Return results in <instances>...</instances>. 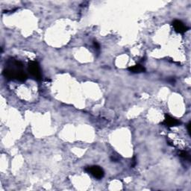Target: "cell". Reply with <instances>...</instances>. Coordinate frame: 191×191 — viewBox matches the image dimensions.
Segmentation results:
<instances>
[{
    "mask_svg": "<svg viewBox=\"0 0 191 191\" xmlns=\"http://www.w3.org/2000/svg\"><path fill=\"white\" fill-rule=\"evenodd\" d=\"M93 46H94V48L96 49H99L100 48V46L99 44H98V42L97 41H93Z\"/></svg>",
    "mask_w": 191,
    "mask_h": 191,
    "instance_id": "cell-7",
    "label": "cell"
},
{
    "mask_svg": "<svg viewBox=\"0 0 191 191\" xmlns=\"http://www.w3.org/2000/svg\"><path fill=\"white\" fill-rule=\"evenodd\" d=\"M190 123H188V125H187V131H188V133H189L190 134Z\"/></svg>",
    "mask_w": 191,
    "mask_h": 191,
    "instance_id": "cell-9",
    "label": "cell"
},
{
    "mask_svg": "<svg viewBox=\"0 0 191 191\" xmlns=\"http://www.w3.org/2000/svg\"><path fill=\"white\" fill-rule=\"evenodd\" d=\"M136 165V158L134 157L133 158V160H132V164H131V166L132 167H134V166H135Z\"/></svg>",
    "mask_w": 191,
    "mask_h": 191,
    "instance_id": "cell-8",
    "label": "cell"
},
{
    "mask_svg": "<svg viewBox=\"0 0 191 191\" xmlns=\"http://www.w3.org/2000/svg\"><path fill=\"white\" fill-rule=\"evenodd\" d=\"M173 26L174 30L179 34H184L188 30V28L180 20H174L173 23Z\"/></svg>",
    "mask_w": 191,
    "mask_h": 191,
    "instance_id": "cell-3",
    "label": "cell"
},
{
    "mask_svg": "<svg viewBox=\"0 0 191 191\" xmlns=\"http://www.w3.org/2000/svg\"><path fill=\"white\" fill-rule=\"evenodd\" d=\"M129 71L133 73H140L145 72V68L143 67V66L140 65V64H137V65L133 66V67H131L128 68Z\"/></svg>",
    "mask_w": 191,
    "mask_h": 191,
    "instance_id": "cell-5",
    "label": "cell"
},
{
    "mask_svg": "<svg viewBox=\"0 0 191 191\" xmlns=\"http://www.w3.org/2000/svg\"><path fill=\"white\" fill-rule=\"evenodd\" d=\"M179 156L186 159V160H190L189 154L187 152H185V151H182V152H179Z\"/></svg>",
    "mask_w": 191,
    "mask_h": 191,
    "instance_id": "cell-6",
    "label": "cell"
},
{
    "mask_svg": "<svg viewBox=\"0 0 191 191\" xmlns=\"http://www.w3.org/2000/svg\"><path fill=\"white\" fill-rule=\"evenodd\" d=\"M85 171L90 173V174H91L93 177L97 179H102L105 175L104 170L100 166H88V167L86 168Z\"/></svg>",
    "mask_w": 191,
    "mask_h": 191,
    "instance_id": "cell-2",
    "label": "cell"
},
{
    "mask_svg": "<svg viewBox=\"0 0 191 191\" xmlns=\"http://www.w3.org/2000/svg\"><path fill=\"white\" fill-rule=\"evenodd\" d=\"M28 72L31 74L32 77H34L36 80H41V70H40L39 64L37 61H30L28 63Z\"/></svg>",
    "mask_w": 191,
    "mask_h": 191,
    "instance_id": "cell-1",
    "label": "cell"
},
{
    "mask_svg": "<svg viewBox=\"0 0 191 191\" xmlns=\"http://www.w3.org/2000/svg\"><path fill=\"white\" fill-rule=\"evenodd\" d=\"M163 124L166 126V127H173V126H177L180 124V122L178 121L173 117H170L169 115L165 116V119L163 122Z\"/></svg>",
    "mask_w": 191,
    "mask_h": 191,
    "instance_id": "cell-4",
    "label": "cell"
}]
</instances>
